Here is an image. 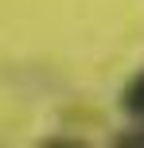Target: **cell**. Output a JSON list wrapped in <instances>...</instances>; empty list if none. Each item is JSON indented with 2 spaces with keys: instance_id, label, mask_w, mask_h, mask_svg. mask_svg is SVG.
<instances>
[{
  "instance_id": "6da1fadb",
  "label": "cell",
  "mask_w": 144,
  "mask_h": 148,
  "mask_svg": "<svg viewBox=\"0 0 144 148\" xmlns=\"http://www.w3.org/2000/svg\"><path fill=\"white\" fill-rule=\"evenodd\" d=\"M121 109L129 113V117L144 121V70H136L129 82H125V90H121Z\"/></svg>"
},
{
  "instance_id": "7a4b0ae2",
  "label": "cell",
  "mask_w": 144,
  "mask_h": 148,
  "mask_svg": "<svg viewBox=\"0 0 144 148\" xmlns=\"http://www.w3.org/2000/svg\"><path fill=\"white\" fill-rule=\"evenodd\" d=\"M117 144H121V148H144V125L140 129H129V133H117Z\"/></svg>"
}]
</instances>
